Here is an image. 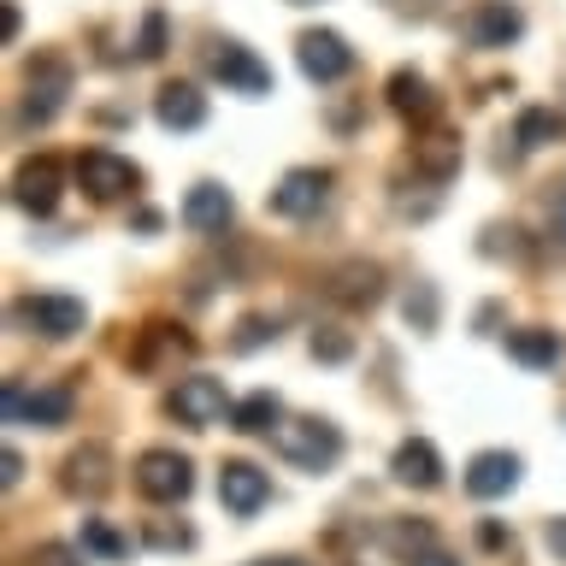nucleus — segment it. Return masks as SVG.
<instances>
[{
	"instance_id": "nucleus-5",
	"label": "nucleus",
	"mask_w": 566,
	"mask_h": 566,
	"mask_svg": "<svg viewBox=\"0 0 566 566\" xmlns=\"http://www.w3.org/2000/svg\"><path fill=\"white\" fill-rule=\"evenodd\" d=\"M0 407H7V419L12 424H65L71 419V389L65 384H35V389H24V384H7L0 389Z\"/></svg>"
},
{
	"instance_id": "nucleus-29",
	"label": "nucleus",
	"mask_w": 566,
	"mask_h": 566,
	"mask_svg": "<svg viewBox=\"0 0 566 566\" xmlns=\"http://www.w3.org/2000/svg\"><path fill=\"white\" fill-rule=\"evenodd\" d=\"M142 543H148V548H166V555H171V548H189V543H195V531H189L184 520H148Z\"/></svg>"
},
{
	"instance_id": "nucleus-28",
	"label": "nucleus",
	"mask_w": 566,
	"mask_h": 566,
	"mask_svg": "<svg viewBox=\"0 0 566 566\" xmlns=\"http://www.w3.org/2000/svg\"><path fill=\"white\" fill-rule=\"evenodd\" d=\"M307 348H313V360H325V366H343L348 354H354V336H348L343 325H318Z\"/></svg>"
},
{
	"instance_id": "nucleus-23",
	"label": "nucleus",
	"mask_w": 566,
	"mask_h": 566,
	"mask_svg": "<svg viewBox=\"0 0 566 566\" xmlns=\"http://www.w3.org/2000/svg\"><path fill=\"white\" fill-rule=\"evenodd\" d=\"M507 354H513L520 366H531V371H555V360H560V336L543 331V325H525V331L507 336Z\"/></svg>"
},
{
	"instance_id": "nucleus-26",
	"label": "nucleus",
	"mask_w": 566,
	"mask_h": 566,
	"mask_svg": "<svg viewBox=\"0 0 566 566\" xmlns=\"http://www.w3.org/2000/svg\"><path fill=\"white\" fill-rule=\"evenodd\" d=\"M389 548L413 566L419 555H431V548H437V537H431V525H424V520H396V525H389Z\"/></svg>"
},
{
	"instance_id": "nucleus-37",
	"label": "nucleus",
	"mask_w": 566,
	"mask_h": 566,
	"mask_svg": "<svg viewBox=\"0 0 566 566\" xmlns=\"http://www.w3.org/2000/svg\"><path fill=\"white\" fill-rule=\"evenodd\" d=\"M548 224H555V237L566 242V195H560V201H555V212H548Z\"/></svg>"
},
{
	"instance_id": "nucleus-12",
	"label": "nucleus",
	"mask_w": 566,
	"mask_h": 566,
	"mask_svg": "<svg viewBox=\"0 0 566 566\" xmlns=\"http://www.w3.org/2000/svg\"><path fill=\"white\" fill-rule=\"evenodd\" d=\"M219 502L237 513V520H248V513H260L272 502V478H265L254 460H224L219 467Z\"/></svg>"
},
{
	"instance_id": "nucleus-21",
	"label": "nucleus",
	"mask_w": 566,
	"mask_h": 566,
	"mask_svg": "<svg viewBox=\"0 0 566 566\" xmlns=\"http://www.w3.org/2000/svg\"><path fill=\"white\" fill-rule=\"evenodd\" d=\"M277 424H283V407L272 389H254V396H242L230 407V431H242V437H277Z\"/></svg>"
},
{
	"instance_id": "nucleus-2",
	"label": "nucleus",
	"mask_w": 566,
	"mask_h": 566,
	"mask_svg": "<svg viewBox=\"0 0 566 566\" xmlns=\"http://www.w3.org/2000/svg\"><path fill=\"white\" fill-rule=\"evenodd\" d=\"M65 95H71V65L60 53H42L30 60L24 71V101H18V124H53L65 113Z\"/></svg>"
},
{
	"instance_id": "nucleus-36",
	"label": "nucleus",
	"mask_w": 566,
	"mask_h": 566,
	"mask_svg": "<svg viewBox=\"0 0 566 566\" xmlns=\"http://www.w3.org/2000/svg\"><path fill=\"white\" fill-rule=\"evenodd\" d=\"M478 543H484V548H502V525H495V520L478 525Z\"/></svg>"
},
{
	"instance_id": "nucleus-3",
	"label": "nucleus",
	"mask_w": 566,
	"mask_h": 566,
	"mask_svg": "<svg viewBox=\"0 0 566 566\" xmlns=\"http://www.w3.org/2000/svg\"><path fill=\"white\" fill-rule=\"evenodd\" d=\"M230 401L219 378H207V371H195V378H177V389L166 396V413L177 424H189V431H212L219 419H230Z\"/></svg>"
},
{
	"instance_id": "nucleus-40",
	"label": "nucleus",
	"mask_w": 566,
	"mask_h": 566,
	"mask_svg": "<svg viewBox=\"0 0 566 566\" xmlns=\"http://www.w3.org/2000/svg\"><path fill=\"white\" fill-rule=\"evenodd\" d=\"M295 7H307V0H295Z\"/></svg>"
},
{
	"instance_id": "nucleus-25",
	"label": "nucleus",
	"mask_w": 566,
	"mask_h": 566,
	"mask_svg": "<svg viewBox=\"0 0 566 566\" xmlns=\"http://www.w3.org/2000/svg\"><path fill=\"white\" fill-rule=\"evenodd\" d=\"M560 113H548V106H525L520 118H513V142L531 154V148H548V142H560Z\"/></svg>"
},
{
	"instance_id": "nucleus-6",
	"label": "nucleus",
	"mask_w": 566,
	"mask_h": 566,
	"mask_svg": "<svg viewBox=\"0 0 566 566\" xmlns=\"http://www.w3.org/2000/svg\"><path fill=\"white\" fill-rule=\"evenodd\" d=\"M136 490L148 502H184L195 490V467L177 449H148V454H136Z\"/></svg>"
},
{
	"instance_id": "nucleus-32",
	"label": "nucleus",
	"mask_w": 566,
	"mask_h": 566,
	"mask_svg": "<svg viewBox=\"0 0 566 566\" xmlns=\"http://www.w3.org/2000/svg\"><path fill=\"white\" fill-rule=\"evenodd\" d=\"M136 53H142V60H159V53H166V12H148V18H142V42H136Z\"/></svg>"
},
{
	"instance_id": "nucleus-1",
	"label": "nucleus",
	"mask_w": 566,
	"mask_h": 566,
	"mask_svg": "<svg viewBox=\"0 0 566 566\" xmlns=\"http://www.w3.org/2000/svg\"><path fill=\"white\" fill-rule=\"evenodd\" d=\"M277 454L301 472H331L336 460H343V431H336L331 419H313V413L283 419L277 424Z\"/></svg>"
},
{
	"instance_id": "nucleus-15",
	"label": "nucleus",
	"mask_w": 566,
	"mask_h": 566,
	"mask_svg": "<svg viewBox=\"0 0 566 566\" xmlns=\"http://www.w3.org/2000/svg\"><path fill=\"white\" fill-rule=\"evenodd\" d=\"M325 295L343 301V307H378V301H384V265H371V260L336 265L331 283H325Z\"/></svg>"
},
{
	"instance_id": "nucleus-33",
	"label": "nucleus",
	"mask_w": 566,
	"mask_h": 566,
	"mask_svg": "<svg viewBox=\"0 0 566 566\" xmlns=\"http://www.w3.org/2000/svg\"><path fill=\"white\" fill-rule=\"evenodd\" d=\"M30 566H83V548L77 543H42L30 555Z\"/></svg>"
},
{
	"instance_id": "nucleus-27",
	"label": "nucleus",
	"mask_w": 566,
	"mask_h": 566,
	"mask_svg": "<svg viewBox=\"0 0 566 566\" xmlns=\"http://www.w3.org/2000/svg\"><path fill=\"white\" fill-rule=\"evenodd\" d=\"M83 548H88V555H101V560H124V555H130V543H124L106 520H83Z\"/></svg>"
},
{
	"instance_id": "nucleus-7",
	"label": "nucleus",
	"mask_w": 566,
	"mask_h": 566,
	"mask_svg": "<svg viewBox=\"0 0 566 566\" xmlns=\"http://www.w3.org/2000/svg\"><path fill=\"white\" fill-rule=\"evenodd\" d=\"M60 189H65V166L53 154H35L12 171V207L35 212V219H48V212L60 207Z\"/></svg>"
},
{
	"instance_id": "nucleus-39",
	"label": "nucleus",
	"mask_w": 566,
	"mask_h": 566,
	"mask_svg": "<svg viewBox=\"0 0 566 566\" xmlns=\"http://www.w3.org/2000/svg\"><path fill=\"white\" fill-rule=\"evenodd\" d=\"M254 566H307V560H290V555H277V560H254Z\"/></svg>"
},
{
	"instance_id": "nucleus-14",
	"label": "nucleus",
	"mask_w": 566,
	"mask_h": 566,
	"mask_svg": "<svg viewBox=\"0 0 566 566\" xmlns=\"http://www.w3.org/2000/svg\"><path fill=\"white\" fill-rule=\"evenodd\" d=\"M467 35H472V48H513L525 35V18L507 0H478L467 12Z\"/></svg>"
},
{
	"instance_id": "nucleus-17",
	"label": "nucleus",
	"mask_w": 566,
	"mask_h": 566,
	"mask_svg": "<svg viewBox=\"0 0 566 566\" xmlns=\"http://www.w3.org/2000/svg\"><path fill=\"white\" fill-rule=\"evenodd\" d=\"M65 490L88 495V502L113 490V454H106V442H83V449L65 460Z\"/></svg>"
},
{
	"instance_id": "nucleus-34",
	"label": "nucleus",
	"mask_w": 566,
	"mask_h": 566,
	"mask_svg": "<svg viewBox=\"0 0 566 566\" xmlns=\"http://www.w3.org/2000/svg\"><path fill=\"white\" fill-rule=\"evenodd\" d=\"M0 467H7L0 478H7V484H18V478H24V454H18V449H7V460H0Z\"/></svg>"
},
{
	"instance_id": "nucleus-38",
	"label": "nucleus",
	"mask_w": 566,
	"mask_h": 566,
	"mask_svg": "<svg viewBox=\"0 0 566 566\" xmlns=\"http://www.w3.org/2000/svg\"><path fill=\"white\" fill-rule=\"evenodd\" d=\"M413 566H460V560H454V555H442V548H431V555H419Z\"/></svg>"
},
{
	"instance_id": "nucleus-16",
	"label": "nucleus",
	"mask_w": 566,
	"mask_h": 566,
	"mask_svg": "<svg viewBox=\"0 0 566 566\" xmlns=\"http://www.w3.org/2000/svg\"><path fill=\"white\" fill-rule=\"evenodd\" d=\"M513 484H520V454H507V449H484V454H472V467H467V490L478 495V502H495V495H507Z\"/></svg>"
},
{
	"instance_id": "nucleus-20",
	"label": "nucleus",
	"mask_w": 566,
	"mask_h": 566,
	"mask_svg": "<svg viewBox=\"0 0 566 566\" xmlns=\"http://www.w3.org/2000/svg\"><path fill=\"white\" fill-rule=\"evenodd\" d=\"M230 212H237V201H230L224 184H195V189L184 195V224L201 230V237H207V230H224Z\"/></svg>"
},
{
	"instance_id": "nucleus-8",
	"label": "nucleus",
	"mask_w": 566,
	"mask_h": 566,
	"mask_svg": "<svg viewBox=\"0 0 566 566\" xmlns=\"http://www.w3.org/2000/svg\"><path fill=\"white\" fill-rule=\"evenodd\" d=\"M295 65L307 71L313 83H343L354 71V48L336 30H301L295 35Z\"/></svg>"
},
{
	"instance_id": "nucleus-22",
	"label": "nucleus",
	"mask_w": 566,
	"mask_h": 566,
	"mask_svg": "<svg viewBox=\"0 0 566 566\" xmlns=\"http://www.w3.org/2000/svg\"><path fill=\"white\" fill-rule=\"evenodd\" d=\"M389 106H396L401 118H413V124L437 118V95H431V83H424L419 71H396V77H389Z\"/></svg>"
},
{
	"instance_id": "nucleus-10",
	"label": "nucleus",
	"mask_w": 566,
	"mask_h": 566,
	"mask_svg": "<svg viewBox=\"0 0 566 566\" xmlns=\"http://www.w3.org/2000/svg\"><path fill=\"white\" fill-rule=\"evenodd\" d=\"M325 201H331V171H318V166L283 171L277 189H272V212H277V219H313Z\"/></svg>"
},
{
	"instance_id": "nucleus-24",
	"label": "nucleus",
	"mask_w": 566,
	"mask_h": 566,
	"mask_svg": "<svg viewBox=\"0 0 566 566\" xmlns=\"http://www.w3.org/2000/svg\"><path fill=\"white\" fill-rule=\"evenodd\" d=\"M413 166L431 177V184H449V177L460 171V142L449 130H437V136H424L419 148H413Z\"/></svg>"
},
{
	"instance_id": "nucleus-13",
	"label": "nucleus",
	"mask_w": 566,
	"mask_h": 566,
	"mask_svg": "<svg viewBox=\"0 0 566 566\" xmlns=\"http://www.w3.org/2000/svg\"><path fill=\"white\" fill-rule=\"evenodd\" d=\"M189 354H195V336H189L184 325H166V318H159V325H148V331L136 336L130 366H136V371H159V366L189 360Z\"/></svg>"
},
{
	"instance_id": "nucleus-4",
	"label": "nucleus",
	"mask_w": 566,
	"mask_h": 566,
	"mask_svg": "<svg viewBox=\"0 0 566 566\" xmlns=\"http://www.w3.org/2000/svg\"><path fill=\"white\" fill-rule=\"evenodd\" d=\"M71 171H77V189L88 195V201H124V195L142 184V171L113 148H83Z\"/></svg>"
},
{
	"instance_id": "nucleus-18",
	"label": "nucleus",
	"mask_w": 566,
	"mask_h": 566,
	"mask_svg": "<svg viewBox=\"0 0 566 566\" xmlns=\"http://www.w3.org/2000/svg\"><path fill=\"white\" fill-rule=\"evenodd\" d=\"M154 118L166 124V130H201L207 124V95L195 83H166L154 95Z\"/></svg>"
},
{
	"instance_id": "nucleus-19",
	"label": "nucleus",
	"mask_w": 566,
	"mask_h": 566,
	"mask_svg": "<svg viewBox=\"0 0 566 566\" xmlns=\"http://www.w3.org/2000/svg\"><path fill=\"white\" fill-rule=\"evenodd\" d=\"M389 472H396V484H407V490H437L442 484V454L424 437H407L396 449V460H389Z\"/></svg>"
},
{
	"instance_id": "nucleus-11",
	"label": "nucleus",
	"mask_w": 566,
	"mask_h": 566,
	"mask_svg": "<svg viewBox=\"0 0 566 566\" xmlns=\"http://www.w3.org/2000/svg\"><path fill=\"white\" fill-rule=\"evenodd\" d=\"M212 77L224 88H237V95H265V88H272V65L242 42H219L212 48Z\"/></svg>"
},
{
	"instance_id": "nucleus-31",
	"label": "nucleus",
	"mask_w": 566,
	"mask_h": 566,
	"mask_svg": "<svg viewBox=\"0 0 566 566\" xmlns=\"http://www.w3.org/2000/svg\"><path fill=\"white\" fill-rule=\"evenodd\" d=\"M407 325H413V331L437 325V290H431V283H419V290L407 295Z\"/></svg>"
},
{
	"instance_id": "nucleus-30",
	"label": "nucleus",
	"mask_w": 566,
	"mask_h": 566,
	"mask_svg": "<svg viewBox=\"0 0 566 566\" xmlns=\"http://www.w3.org/2000/svg\"><path fill=\"white\" fill-rule=\"evenodd\" d=\"M260 343H277V318H265V313H248L242 325H237V354H254Z\"/></svg>"
},
{
	"instance_id": "nucleus-35",
	"label": "nucleus",
	"mask_w": 566,
	"mask_h": 566,
	"mask_svg": "<svg viewBox=\"0 0 566 566\" xmlns=\"http://www.w3.org/2000/svg\"><path fill=\"white\" fill-rule=\"evenodd\" d=\"M548 548L566 560V520H548Z\"/></svg>"
},
{
	"instance_id": "nucleus-9",
	"label": "nucleus",
	"mask_w": 566,
	"mask_h": 566,
	"mask_svg": "<svg viewBox=\"0 0 566 566\" xmlns=\"http://www.w3.org/2000/svg\"><path fill=\"white\" fill-rule=\"evenodd\" d=\"M83 301L77 295H24L18 301V325H30L35 336H48V343H65V336L83 331Z\"/></svg>"
}]
</instances>
